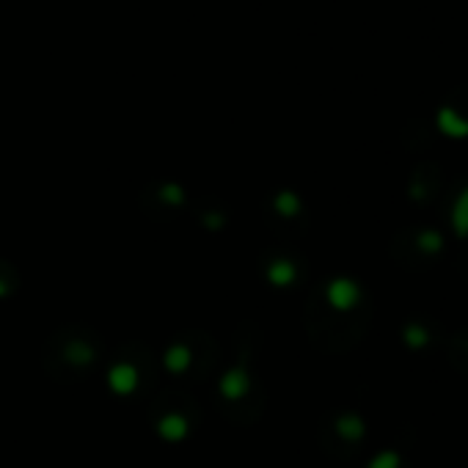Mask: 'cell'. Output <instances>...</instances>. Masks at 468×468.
<instances>
[{"label": "cell", "instance_id": "obj_6", "mask_svg": "<svg viewBox=\"0 0 468 468\" xmlns=\"http://www.w3.org/2000/svg\"><path fill=\"white\" fill-rule=\"evenodd\" d=\"M407 341H413V344H424V341H427V333H424L421 328H407Z\"/></svg>", "mask_w": 468, "mask_h": 468}, {"label": "cell", "instance_id": "obj_1", "mask_svg": "<svg viewBox=\"0 0 468 468\" xmlns=\"http://www.w3.org/2000/svg\"><path fill=\"white\" fill-rule=\"evenodd\" d=\"M438 127H440L446 135H451V138H465V135H468V121L460 118L451 107H440V113H438Z\"/></svg>", "mask_w": 468, "mask_h": 468}, {"label": "cell", "instance_id": "obj_3", "mask_svg": "<svg viewBox=\"0 0 468 468\" xmlns=\"http://www.w3.org/2000/svg\"><path fill=\"white\" fill-rule=\"evenodd\" d=\"M355 297H358V289H355L350 281H336V284L330 286V300H333L339 308H347L350 303H355Z\"/></svg>", "mask_w": 468, "mask_h": 468}, {"label": "cell", "instance_id": "obj_4", "mask_svg": "<svg viewBox=\"0 0 468 468\" xmlns=\"http://www.w3.org/2000/svg\"><path fill=\"white\" fill-rule=\"evenodd\" d=\"M369 468H399V457H396L394 451H383Z\"/></svg>", "mask_w": 468, "mask_h": 468}, {"label": "cell", "instance_id": "obj_5", "mask_svg": "<svg viewBox=\"0 0 468 468\" xmlns=\"http://www.w3.org/2000/svg\"><path fill=\"white\" fill-rule=\"evenodd\" d=\"M418 245H421L424 251H438V248H440V237L432 234V231H424V234L418 237Z\"/></svg>", "mask_w": 468, "mask_h": 468}, {"label": "cell", "instance_id": "obj_2", "mask_svg": "<svg viewBox=\"0 0 468 468\" xmlns=\"http://www.w3.org/2000/svg\"><path fill=\"white\" fill-rule=\"evenodd\" d=\"M451 226L460 237H468V187L460 193V198L451 206Z\"/></svg>", "mask_w": 468, "mask_h": 468}]
</instances>
